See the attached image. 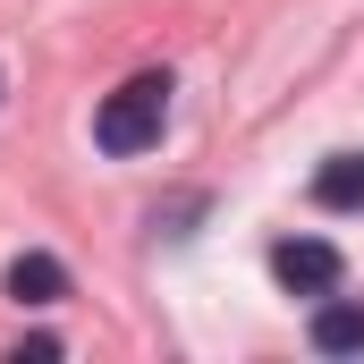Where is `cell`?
<instances>
[{"label": "cell", "mask_w": 364, "mask_h": 364, "mask_svg": "<svg viewBox=\"0 0 364 364\" xmlns=\"http://www.w3.org/2000/svg\"><path fill=\"white\" fill-rule=\"evenodd\" d=\"M161 127H170V77H161V68L127 77V85H119L102 110H93V144H102L110 161H127V153H153V144H161Z\"/></svg>", "instance_id": "obj_1"}, {"label": "cell", "mask_w": 364, "mask_h": 364, "mask_svg": "<svg viewBox=\"0 0 364 364\" xmlns=\"http://www.w3.org/2000/svg\"><path fill=\"white\" fill-rule=\"evenodd\" d=\"M339 246H322V237H279L272 246V279L288 288V296H331L339 288Z\"/></svg>", "instance_id": "obj_2"}, {"label": "cell", "mask_w": 364, "mask_h": 364, "mask_svg": "<svg viewBox=\"0 0 364 364\" xmlns=\"http://www.w3.org/2000/svg\"><path fill=\"white\" fill-rule=\"evenodd\" d=\"M0 288H9L17 305H60V296H68V272H60V255H17V263L0 272Z\"/></svg>", "instance_id": "obj_3"}, {"label": "cell", "mask_w": 364, "mask_h": 364, "mask_svg": "<svg viewBox=\"0 0 364 364\" xmlns=\"http://www.w3.org/2000/svg\"><path fill=\"white\" fill-rule=\"evenodd\" d=\"M314 203H322V212H364V153H339V161H322V178H314Z\"/></svg>", "instance_id": "obj_4"}, {"label": "cell", "mask_w": 364, "mask_h": 364, "mask_svg": "<svg viewBox=\"0 0 364 364\" xmlns=\"http://www.w3.org/2000/svg\"><path fill=\"white\" fill-rule=\"evenodd\" d=\"M314 348L322 356H364V305H322L314 314Z\"/></svg>", "instance_id": "obj_5"}]
</instances>
